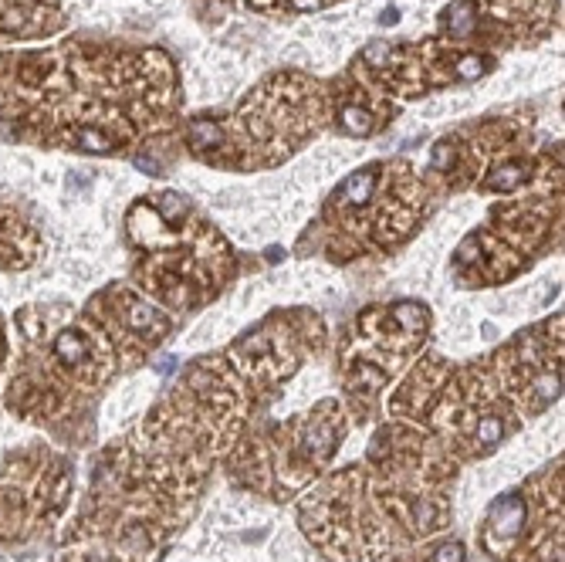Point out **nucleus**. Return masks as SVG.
<instances>
[{
    "mask_svg": "<svg viewBox=\"0 0 565 562\" xmlns=\"http://www.w3.org/2000/svg\"><path fill=\"white\" fill-rule=\"evenodd\" d=\"M78 146L88 150V153H105L108 150V139H105L102 132H95V129H81L78 132Z\"/></svg>",
    "mask_w": 565,
    "mask_h": 562,
    "instance_id": "0eeeda50",
    "label": "nucleus"
},
{
    "mask_svg": "<svg viewBox=\"0 0 565 562\" xmlns=\"http://www.w3.org/2000/svg\"><path fill=\"white\" fill-rule=\"evenodd\" d=\"M372 186H376V173H372V170H362V173H356V177H349L345 183H342L338 197H342L345 204L362 207V204H369V197H372Z\"/></svg>",
    "mask_w": 565,
    "mask_h": 562,
    "instance_id": "f03ea898",
    "label": "nucleus"
},
{
    "mask_svg": "<svg viewBox=\"0 0 565 562\" xmlns=\"http://www.w3.org/2000/svg\"><path fill=\"white\" fill-rule=\"evenodd\" d=\"M521 518H525V505L511 495V498L494 505V511H491V532H501L505 538H511L518 532V525H521Z\"/></svg>",
    "mask_w": 565,
    "mask_h": 562,
    "instance_id": "f257e3e1",
    "label": "nucleus"
},
{
    "mask_svg": "<svg viewBox=\"0 0 565 562\" xmlns=\"http://www.w3.org/2000/svg\"><path fill=\"white\" fill-rule=\"evenodd\" d=\"M295 10H318L322 7V0H288Z\"/></svg>",
    "mask_w": 565,
    "mask_h": 562,
    "instance_id": "f8f14e48",
    "label": "nucleus"
},
{
    "mask_svg": "<svg viewBox=\"0 0 565 562\" xmlns=\"http://www.w3.org/2000/svg\"><path fill=\"white\" fill-rule=\"evenodd\" d=\"M525 179V166L521 163H511V166H505L498 177H491L488 186H494V190H511V186H518Z\"/></svg>",
    "mask_w": 565,
    "mask_h": 562,
    "instance_id": "39448f33",
    "label": "nucleus"
},
{
    "mask_svg": "<svg viewBox=\"0 0 565 562\" xmlns=\"http://www.w3.org/2000/svg\"><path fill=\"white\" fill-rule=\"evenodd\" d=\"M437 562H464V549L457 545V542H450V545H440Z\"/></svg>",
    "mask_w": 565,
    "mask_h": 562,
    "instance_id": "1a4fd4ad",
    "label": "nucleus"
},
{
    "mask_svg": "<svg viewBox=\"0 0 565 562\" xmlns=\"http://www.w3.org/2000/svg\"><path fill=\"white\" fill-rule=\"evenodd\" d=\"M126 319H129V326H132V329H139V332H142V329H153V322H156L153 308H146V305L129 308V315H126Z\"/></svg>",
    "mask_w": 565,
    "mask_h": 562,
    "instance_id": "6e6552de",
    "label": "nucleus"
},
{
    "mask_svg": "<svg viewBox=\"0 0 565 562\" xmlns=\"http://www.w3.org/2000/svg\"><path fill=\"white\" fill-rule=\"evenodd\" d=\"M190 136H193V146H217V143H220V129L213 126V122H204V119L193 122V132H190Z\"/></svg>",
    "mask_w": 565,
    "mask_h": 562,
    "instance_id": "423d86ee",
    "label": "nucleus"
},
{
    "mask_svg": "<svg viewBox=\"0 0 565 562\" xmlns=\"http://www.w3.org/2000/svg\"><path fill=\"white\" fill-rule=\"evenodd\" d=\"M461 75L464 78L481 75V61H477V58H464V61H461Z\"/></svg>",
    "mask_w": 565,
    "mask_h": 562,
    "instance_id": "9b49d317",
    "label": "nucleus"
},
{
    "mask_svg": "<svg viewBox=\"0 0 565 562\" xmlns=\"http://www.w3.org/2000/svg\"><path fill=\"white\" fill-rule=\"evenodd\" d=\"M498 437H501V424H498L494 417H488V420L481 424V440H484V444H494Z\"/></svg>",
    "mask_w": 565,
    "mask_h": 562,
    "instance_id": "9d476101",
    "label": "nucleus"
},
{
    "mask_svg": "<svg viewBox=\"0 0 565 562\" xmlns=\"http://www.w3.org/2000/svg\"><path fill=\"white\" fill-rule=\"evenodd\" d=\"M342 126L349 129L352 136H366V132L372 129V119H369V112H366V109L345 105V109H342Z\"/></svg>",
    "mask_w": 565,
    "mask_h": 562,
    "instance_id": "20e7f679",
    "label": "nucleus"
},
{
    "mask_svg": "<svg viewBox=\"0 0 565 562\" xmlns=\"http://www.w3.org/2000/svg\"><path fill=\"white\" fill-rule=\"evenodd\" d=\"M54 353L65 359V362H81L88 349H85L81 335H75V332H61V335H58V342H54Z\"/></svg>",
    "mask_w": 565,
    "mask_h": 562,
    "instance_id": "7ed1b4c3",
    "label": "nucleus"
}]
</instances>
